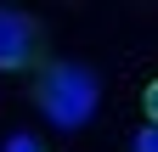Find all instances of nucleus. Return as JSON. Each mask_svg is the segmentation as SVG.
I'll return each instance as SVG.
<instances>
[{
  "instance_id": "nucleus-1",
  "label": "nucleus",
  "mask_w": 158,
  "mask_h": 152,
  "mask_svg": "<svg viewBox=\"0 0 158 152\" xmlns=\"http://www.w3.org/2000/svg\"><path fill=\"white\" fill-rule=\"evenodd\" d=\"M102 102V79L85 62H45L34 73V107L45 113L56 130H85Z\"/></svg>"
},
{
  "instance_id": "nucleus-2",
  "label": "nucleus",
  "mask_w": 158,
  "mask_h": 152,
  "mask_svg": "<svg viewBox=\"0 0 158 152\" xmlns=\"http://www.w3.org/2000/svg\"><path fill=\"white\" fill-rule=\"evenodd\" d=\"M40 73L45 68V23L34 11L0 6V73Z\"/></svg>"
},
{
  "instance_id": "nucleus-3",
  "label": "nucleus",
  "mask_w": 158,
  "mask_h": 152,
  "mask_svg": "<svg viewBox=\"0 0 158 152\" xmlns=\"http://www.w3.org/2000/svg\"><path fill=\"white\" fill-rule=\"evenodd\" d=\"M130 152H158V124H147V130H135V141H130Z\"/></svg>"
},
{
  "instance_id": "nucleus-4",
  "label": "nucleus",
  "mask_w": 158,
  "mask_h": 152,
  "mask_svg": "<svg viewBox=\"0 0 158 152\" xmlns=\"http://www.w3.org/2000/svg\"><path fill=\"white\" fill-rule=\"evenodd\" d=\"M6 152H45V141H40V135H11Z\"/></svg>"
},
{
  "instance_id": "nucleus-5",
  "label": "nucleus",
  "mask_w": 158,
  "mask_h": 152,
  "mask_svg": "<svg viewBox=\"0 0 158 152\" xmlns=\"http://www.w3.org/2000/svg\"><path fill=\"white\" fill-rule=\"evenodd\" d=\"M141 113H147V124H158V79L141 90Z\"/></svg>"
}]
</instances>
